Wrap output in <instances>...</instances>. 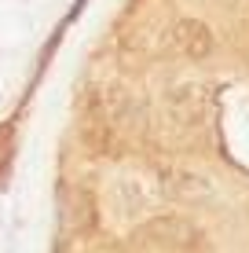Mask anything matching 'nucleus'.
<instances>
[{
    "instance_id": "1",
    "label": "nucleus",
    "mask_w": 249,
    "mask_h": 253,
    "mask_svg": "<svg viewBox=\"0 0 249 253\" xmlns=\"http://www.w3.org/2000/svg\"><path fill=\"white\" fill-rule=\"evenodd\" d=\"M143 235H147L150 242H158L161 250H194L202 242L198 228H194L191 220H183V216H158V220H150L147 228H143Z\"/></svg>"
},
{
    "instance_id": "2",
    "label": "nucleus",
    "mask_w": 249,
    "mask_h": 253,
    "mask_svg": "<svg viewBox=\"0 0 249 253\" xmlns=\"http://www.w3.org/2000/svg\"><path fill=\"white\" fill-rule=\"evenodd\" d=\"M176 44L187 59H209L213 55V30L198 19L176 22Z\"/></svg>"
},
{
    "instance_id": "3",
    "label": "nucleus",
    "mask_w": 249,
    "mask_h": 253,
    "mask_svg": "<svg viewBox=\"0 0 249 253\" xmlns=\"http://www.w3.org/2000/svg\"><path fill=\"white\" fill-rule=\"evenodd\" d=\"M165 103H169V114L176 121H198L202 110H205V99H202L198 84H176V88H169Z\"/></svg>"
},
{
    "instance_id": "4",
    "label": "nucleus",
    "mask_w": 249,
    "mask_h": 253,
    "mask_svg": "<svg viewBox=\"0 0 249 253\" xmlns=\"http://www.w3.org/2000/svg\"><path fill=\"white\" fill-rule=\"evenodd\" d=\"M66 220H70L73 231H92L99 224V209L96 202H92V195H84V191H77V195L70 198V209H66Z\"/></svg>"
}]
</instances>
